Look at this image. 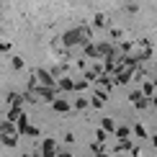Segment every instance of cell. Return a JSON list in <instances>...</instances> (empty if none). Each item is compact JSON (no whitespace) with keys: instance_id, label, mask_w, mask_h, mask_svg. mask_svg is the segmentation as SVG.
<instances>
[{"instance_id":"cell-1","label":"cell","mask_w":157,"mask_h":157,"mask_svg":"<svg viewBox=\"0 0 157 157\" xmlns=\"http://www.w3.org/2000/svg\"><path fill=\"white\" fill-rule=\"evenodd\" d=\"M85 36H88V29H75V31H67V34H64V41H67V47H72V44H85Z\"/></svg>"},{"instance_id":"cell-2","label":"cell","mask_w":157,"mask_h":157,"mask_svg":"<svg viewBox=\"0 0 157 157\" xmlns=\"http://www.w3.org/2000/svg\"><path fill=\"white\" fill-rule=\"evenodd\" d=\"M41 157H57V142L54 139H44L41 142Z\"/></svg>"},{"instance_id":"cell-3","label":"cell","mask_w":157,"mask_h":157,"mask_svg":"<svg viewBox=\"0 0 157 157\" xmlns=\"http://www.w3.org/2000/svg\"><path fill=\"white\" fill-rule=\"evenodd\" d=\"M52 108H54L57 113H67V111H70V103L64 101V98H57V101L52 103Z\"/></svg>"},{"instance_id":"cell-4","label":"cell","mask_w":157,"mask_h":157,"mask_svg":"<svg viewBox=\"0 0 157 157\" xmlns=\"http://www.w3.org/2000/svg\"><path fill=\"white\" fill-rule=\"evenodd\" d=\"M103 101H106V93H103V90H95V93H93V101H90V106H93V108H101Z\"/></svg>"},{"instance_id":"cell-5","label":"cell","mask_w":157,"mask_h":157,"mask_svg":"<svg viewBox=\"0 0 157 157\" xmlns=\"http://www.w3.org/2000/svg\"><path fill=\"white\" fill-rule=\"evenodd\" d=\"M21 106H13L10 111H8V116H5V119H8V121H18V119H21Z\"/></svg>"},{"instance_id":"cell-6","label":"cell","mask_w":157,"mask_h":157,"mask_svg":"<svg viewBox=\"0 0 157 157\" xmlns=\"http://www.w3.org/2000/svg\"><path fill=\"white\" fill-rule=\"evenodd\" d=\"M3 144L5 147H16L18 144V136L16 134H3Z\"/></svg>"},{"instance_id":"cell-7","label":"cell","mask_w":157,"mask_h":157,"mask_svg":"<svg viewBox=\"0 0 157 157\" xmlns=\"http://www.w3.org/2000/svg\"><path fill=\"white\" fill-rule=\"evenodd\" d=\"M29 132V116H21L18 119V134H26Z\"/></svg>"},{"instance_id":"cell-8","label":"cell","mask_w":157,"mask_h":157,"mask_svg":"<svg viewBox=\"0 0 157 157\" xmlns=\"http://www.w3.org/2000/svg\"><path fill=\"white\" fill-rule=\"evenodd\" d=\"M142 98H144V90H132V93H129V101H132L134 106L142 101Z\"/></svg>"},{"instance_id":"cell-9","label":"cell","mask_w":157,"mask_h":157,"mask_svg":"<svg viewBox=\"0 0 157 157\" xmlns=\"http://www.w3.org/2000/svg\"><path fill=\"white\" fill-rule=\"evenodd\" d=\"M101 129H103V132H108V134H111V132H116V124L111 121V119H103V121H101Z\"/></svg>"},{"instance_id":"cell-10","label":"cell","mask_w":157,"mask_h":157,"mask_svg":"<svg viewBox=\"0 0 157 157\" xmlns=\"http://www.w3.org/2000/svg\"><path fill=\"white\" fill-rule=\"evenodd\" d=\"M59 90H75V82L70 80V77H62L59 80Z\"/></svg>"},{"instance_id":"cell-11","label":"cell","mask_w":157,"mask_h":157,"mask_svg":"<svg viewBox=\"0 0 157 157\" xmlns=\"http://www.w3.org/2000/svg\"><path fill=\"white\" fill-rule=\"evenodd\" d=\"M129 134H132V129H129V126H119V129H116V136H119V139H126Z\"/></svg>"},{"instance_id":"cell-12","label":"cell","mask_w":157,"mask_h":157,"mask_svg":"<svg viewBox=\"0 0 157 157\" xmlns=\"http://www.w3.org/2000/svg\"><path fill=\"white\" fill-rule=\"evenodd\" d=\"M98 82H101V85H103V88H106V90H108V88H111V85H113L116 80H113V77H108V75H101V80H98Z\"/></svg>"},{"instance_id":"cell-13","label":"cell","mask_w":157,"mask_h":157,"mask_svg":"<svg viewBox=\"0 0 157 157\" xmlns=\"http://www.w3.org/2000/svg\"><path fill=\"white\" fill-rule=\"evenodd\" d=\"M155 88H157V85H155V80H152V82H144V88H142V90H144V95H149V98H152Z\"/></svg>"},{"instance_id":"cell-14","label":"cell","mask_w":157,"mask_h":157,"mask_svg":"<svg viewBox=\"0 0 157 157\" xmlns=\"http://www.w3.org/2000/svg\"><path fill=\"white\" fill-rule=\"evenodd\" d=\"M134 134L139 136V139H144V136H147V132H144V126H142V124H134Z\"/></svg>"},{"instance_id":"cell-15","label":"cell","mask_w":157,"mask_h":157,"mask_svg":"<svg viewBox=\"0 0 157 157\" xmlns=\"http://www.w3.org/2000/svg\"><path fill=\"white\" fill-rule=\"evenodd\" d=\"M88 106H90V103L85 101V98H77V101H75V108H77V111H85Z\"/></svg>"},{"instance_id":"cell-16","label":"cell","mask_w":157,"mask_h":157,"mask_svg":"<svg viewBox=\"0 0 157 157\" xmlns=\"http://www.w3.org/2000/svg\"><path fill=\"white\" fill-rule=\"evenodd\" d=\"M85 88H90V80H80V82H75V90H85Z\"/></svg>"},{"instance_id":"cell-17","label":"cell","mask_w":157,"mask_h":157,"mask_svg":"<svg viewBox=\"0 0 157 157\" xmlns=\"http://www.w3.org/2000/svg\"><path fill=\"white\" fill-rule=\"evenodd\" d=\"M10 64H13V70H21V67H23V62H21V59H18V57H16V59H13Z\"/></svg>"},{"instance_id":"cell-18","label":"cell","mask_w":157,"mask_h":157,"mask_svg":"<svg viewBox=\"0 0 157 157\" xmlns=\"http://www.w3.org/2000/svg\"><path fill=\"white\" fill-rule=\"evenodd\" d=\"M26 134H29V136H39V129L36 126H29V132H26Z\"/></svg>"},{"instance_id":"cell-19","label":"cell","mask_w":157,"mask_h":157,"mask_svg":"<svg viewBox=\"0 0 157 157\" xmlns=\"http://www.w3.org/2000/svg\"><path fill=\"white\" fill-rule=\"evenodd\" d=\"M57 157H70V155H67V152H59V155H57Z\"/></svg>"},{"instance_id":"cell-20","label":"cell","mask_w":157,"mask_h":157,"mask_svg":"<svg viewBox=\"0 0 157 157\" xmlns=\"http://www.w3.org/2000/svg\"><path fill=\"white\" fill-rule=\"evenodd\" d=\"M95 157H108V155H106V152H101V155H95Z\"/></svg>"},{"instance_id":"cell-21","label":"cell","mask_w":157,"mask_h":157,"mask_svg":"<svg viewBox=\"0 0 157 157\" xmlns=\"http://www.w3.org/2000/svg\"><path fill=\"white\" fill-rule=\"evenodd\" d=\"M152 103H155V108H157V95H155V98H152Z\"/></svg>"},{"instance_id":"cell-22","label":"cell","mask_w":157,"mask_h":157,"mask_svg":"<svg viewBox=\"0 0 157 157\" xmlns=\"http://www.w3.org/2000/svg\"><path fill=\"white\" fill-rule=\"evenodd\" d=\"M21 157H39V155H21Z\"/></svg>"},{"instance_id":"cell-23","label":"cell","mask_w":157,"mask_h":157,"mask_svg":"<svg viewBox=\"0 0 157 157\" xmlns=\"http://www.w3.org/2000/svg\"><path fill=\"white\" fill-rule=\"evenodd\" d=\"M152 142H155V147H157V136H155V139H152Z\"/></svg>"},{"instance_id":"cell-24","label":"cell","mask_w":157,"mask_h":157,"mask_svg":"<svg viewBox=\"0 0 157 157\" xmlns=\"http://www.w3.org/2000/svg\"><path fill=\"white\" fill-rule=\"evenodd\" d=\"M155 85H157V77H155Z\"/></svg>"}]
</instances>
